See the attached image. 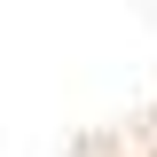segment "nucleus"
Instances as JSON below:
<instances>
[]
</instances>
